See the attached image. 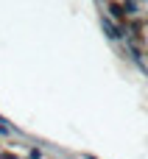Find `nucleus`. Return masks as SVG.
Instances as JSON below:
<instances>
[{
    "mask_svg": "<svg viewBox=\"0 0 148 159\" xmlns=\"http://www.w3.org/2000/svg\"><path fill=\"white\" fill-rule=\"evenodd\" d=\"M104 28H106V34H109V36H120V31H118L112 22H106V20H104Z\"/></svg>",
    "mask_w": 148,
    "mask_h": 159,
    "instance_id": "f257e3e1",
    "label": "nucleus"
},
{
    "mask_svg": "<svg viewBox=\"0 0 148 159\" xmlns=\"http://www.w3.org/2000/svg\"><path fill=\"white\" fill-rule=\"evenodd\" d=\"M0 159H14V157H0Z\"/></svg>",
    "mask_w": 148,
    "mask_h": 159,
    "instance_id": "f03ea898",
    "label": "nucleus"
}]
</instances>
